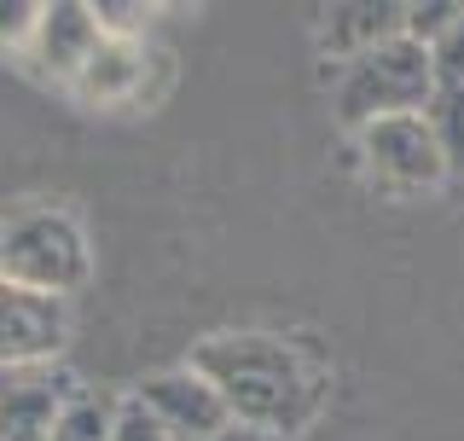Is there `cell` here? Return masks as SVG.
Segmentation results:
<instances>
[{"instance_id":"obj_5","label":"cell","mask_w":464,"mask_h":441,"mask_svg":"<svg viewBox=\"0 0 464 441\" xmlns=\"http://www.w3.org/2000/svg\"><path fill=\"white\" fill-rule=\"evenodd\" d=\"M64 337H70L64 302L0 279V372H12V366H53Z\"/></svg>"},{"instance_id":"obj_15","label":"cell","mask_w":464,"mask_h":441,"mask_svg":"<svg viewBox=\"0 0 464 441\" xmlns=\"http://www.w3.org/2000/svg\"><path fill=\"white\" fill-rule=\"evenodd\" d=\"M41 0H0V47L6 53H29V41H35L41 29Z\"/></svg>"},{"instance_id":"obj_8","label":"cell","mask_w":464,"mask_h":441,"mask_svg":"<svg viewBox=\"0 0 464 441\" xmlns=\"http://www.w3.org/2000/svg\"><path fill=\"white\" fill-rule=\"evenodd\" d=\"M99 41H105V29H99L93 6H82V0H53V6L41 12V29H35V41H29L24 58L41 82L70 87L87 70V58L99 53Z\"/></svg>"},{"instance_id":"obj_4","label":"cell","mask_w":464,"mask_h":441,"mask_svg":"<svg viewBox=\"0 0 464 441\" xmlns=\"http://www.w3.org/2000/svg\"><path fill=\"white\" fill-rule=\"evenodd\" d=\"M360 163H366V174L377 186H389V192H430V186H441L447 174H453L424 111L366 122L360 128Z\"/></svg>"},{"instance_id":"obj_17","label":"cell","mask_w":464,"mask_h":441,"mask_svg":"<svg viewBox=\"0 0 464 441\" xmlns=\"http://www.w3.org/2000/svg\"><path fill=\"white\" fill-rule=\"evenodd\" d=\"M430 58H435V87H464V18L435 41Z\"/></svg>"},{"instance_id":"obj_9","label":"cell","mask_w":464,"mask_h":441,"mask_svg":"<svg viewBox=\"0 0 464 441\" xmlns=\"http://www.w3.org/2000/svg\"><path fill=\"white\" fill-rule=\"evenodd\" d=\"M134 395L169 424L174 441H203V436H215V430H227V424H232V413H227L221 395H215V384H209V377H198L192 366H174V372L145 377Z\"/></svg>"},{"instance_id":"obj_6","label":"cell","mask_w":464,"mask_h":441,"mask_svg":"<svg viewBox=\"0 0 464 441\" xmlns=\"http://www.w3.org/2000/svg\"><path fill=\"white\" fill-rule=\"evenodd\" d=\"M169 53H151L145 41H116L105 35L99 41V53L87 58V70L76 82H70V93L82 99V105H151L157 93H163L169 82H151V70H163Z\"/></svg>"},{"instance_id":"obj_18","label":"cell","mask_w":464,"mask_h":441,"mask_svg":"<svg viewBox=\"0 0 464 441\" xmlns=\"http://www.w3.org/2000/svg\"><path fill=\"white\" fill-rule=\"evenodd\" d=\"M203 441H285V436H273V430H256V424H238V418H232L227 430H215V436H203Z\"/></svg>"},{"instance_id":"obj_3","label":"cell","mask_w":464,"mask_h":441,"mask_svg":"<svg viewBox=\"0 0 464 441\" xmlns=\"http://www.w3.org/2000/svg\"><path fill=\"white\" fill-rule=\"evenodd\" d=\"M430 99H435V58L412 35H395L383 47L337 64V116L354 128L377 122V116L430 111Z\"/></svg>"},{"instance_id":"obj_10","label":"cell","mask_w":464,"mask_h":441,"mask_svg":"<svg viewBox=\"0 0 464 441\" xmlns=\"http://www.w3.org/2000/svg\"><path fill=\"white\" fill-rule=\"evenodd\" d=\"M395 35H406V6L395 0H348V6H325V18H319V53L331 64H348Z\"/></svg>"},{"instance_id":"obj_7","label":"cell","mask_w":464,"mask_h":441,"mask_svg":"<svg viewBox=\"0 0 464 441\" xmlns=\"http://www.w3.org/2000/svg\"><path fill=\"white\" fill-rule=\"evenodd\" d=\"M76 389L82 384L58 360L0 372V441H53V424Z\"/></svg>"},{"instance_id":"obj_16","label":"cell","mask_w":464,"mask_h":441,"mask_svg":"<svg viewBox=\"0 0 464 441\" xmlns=\"http://www.w3.org/2000/svg\"><path fill=\"white\" fill-rule=\"evenodd\" d=\"M93 18L105 35L116 41H145V24H151V6H140V0H99Z\"/></svg>"},{"instance_id":"obj_14","label":"cell","mask_w":464,"mask_h":441,"mask_svg":"<svg viewBox=\"0 0 464 441\" xmlns=\"http://www.w3.org/2000/svg\"><path fill=\"white\" fill-rule=\"evenodd\" d=\"M111 441H174V436H169V424L157 418L140 395H122V401H116V430H111Z\"/></svg>"},{"instance_id":"obj_11","label":"cell","mask_w":464,"mask_h":441,"mask_svg":"<svg viewBox=\"0 0 464 441\" xmlns=\"http://www.w3.org/2000/svg\"><path fill=\"white\" fill-rule=\"evenodd\" d=\"M111 430H116V401L93 389H76L53 424V441H111Z\"/></svg>"},{"instance_id":"obj_1","label":"cell","mask_w":464,"mask_h":441,"mask_svg":"<svg viewBox=\"0 0 464 441\" xmlns=\"http://www.w3.org/2000/svg\"><path fill=\"white\" fill-rule=\"evenodd\" d=\"M186 366L198 377H209L238 424L273 430L285 441L308 430L331 401L325 360H314L302 343L273 337V331H215L192 348Z\"/></svg>"},{"instance_id":"obj_12","label":"cell","mask_w":464,"mask_h":441,"mask_svg":"<svg viewBox=\"0 0 464 441\" xmlns=\"http://www.w3.org/2000/svg\"><path fill=\"white\" fill-rule=\"evenodd\" d=\"M424 116H430L435 140H441V152H447V169L464 174V87H435Z\"/></svg>"},{"instance_id":"obj_13","label":"cell","mask_w":464,"mask_h":441,"mask_svg":"<svg viewBox=\"0 0 464 441\" xmlns=\"http://www.w3.org/2000/svg\"><path fill=\"white\" fill-rule=\"evenodd\" d=\"M459 18H464L459 0H424V6H406V35H412L418 47H435Z\"/></svg>"},{"instance_id":"obj_2","label":"cell","mask_w":464,"mask_h":441,"mask_svg":"<svg viewBox=\"0 0 464 441\" xmlns=\"http://www.w3.org/2000/svg\"><path fill=\"white\" fill-rule=\"evenodd\" d=\"M87 273H93V244L76 215L53 210V203H24V210L0 215V279L6 285L64 302L70 290L87 285Z\"/></svg>"}]
</instances>
